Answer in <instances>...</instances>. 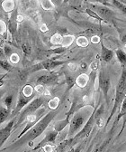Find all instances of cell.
Listing matches in <instances>:
<instances>
[{"label":"cell","mask_w":126,"mask_h":152,"mask_svg":"<svg viewBox=\"0 0 126 152\" xmlns=\"http://www.w3.org/2000/svg\"><path fill=\"white\" fill-rule=\"evenodd\" d=\"M60 111V109L54 110H50V112H48L46 115H44L35 126H33L28 132H26L25 134L20 138L19 140H14L10 146L7 147V148H17L23 146L26 143H29L31 146V142H32L34 140L37 139L42 133L47 129V127L50 125V123L52 121V120L55 118L58 113Z\"/></svg>","instance_id":"6da1fadb"},{"label":"cell","mask_w":126,"mask_h":152,"mask_svg":"<svg viewBox=\"0 0 126 152\" xmlns=\"http://www.w3.org/2000/svg\"><path fill=\"white\" fill-rule=\"evenodd\" d=\"M126 68H122V74L120 76V79L118 82V84L116 85V90H115V99H114V107L113 110L110 113V116L108 117L105 126L108 125V123L110 122V120L113 118V116L114 115V113L116 112L117 109L122 105L124 97L126 96Z\"/></svg>","instance_id":"7a4b0ae2"},{"label":"cell","mask_w":126,"mask_h":152,"mask_svg":"<svg viewBox=\"0 0 126 152\" xmlns=\"http://www.w3.org/2000/svg\"><path fill=\"white\" fill-rule=\"evenodd\" d=\"M46 97L43 96V95H41V96H38V97H35L19 114V120L17 121V123L15 124L14 128H17L18 126H20L21 123L26 120V118L31 115V114L34 113L37 111L41 107L42 105L46 102Z\"/></svg>","instance_id":"3957f363"},{"label":"cell","mask_w":126,"mask_h":152,"mask_svg":"<svg viewBox=\"0 0 126 152\" xmlns=\"http://www.w3.org/2000/svg\"><path fill=\"white\" fill-rule=\"evenodd\" d=\"M86 113L85 112H76L74 116L72 117L70 123H69V129H68V139L73 138L75 135L81 130V129L86 124Z\"/></svg>","instance_id":"277c9868"},{"label":"cell","mask_w":126,"mask_h":152,"mask_svg":"<svg viewBox=\"0 0 126 152\" xmlns=\"http://www.w3.org/2000/svg\"><path fill=\"white\" fill-rule=\"evenodd\" d=\"M96 109H94L93 111L91 112V114H90V116L89 118L87 119L86 124L84 125V127L81 129V130L78 133L77 135H75L73 138H71L69 139L70 140V145H73L75 143H77L78 141H79L80 140L87 137L89 134H90V132H91L95 123H96V119H95V113H96Z\"/></svg>","instance_id":"5b68a950"},{"label":"cell","mask_w":126,"mask_h":152,"mask_svg":"<svg viewBox=\"0 0 126 152\" xmlns=\"http://www.w3.org/2000/svg\"><path fill=\"white\" fill-rule=\"evenodd\" d=\"M98 87L102 91L106 104L109 105V99H108V91L111 88V78L104 69H102L98 73Z\"/></svg>","instance_id":"8992f818"},{"label":"cell","mask_w":126,"mask_h":152,"mask_svg":"<svg viewBox=\"0 0 126 152\" xmlns=\"http://www.w3.org/2000/svg\"><path fill=\"white\" fill-rule=\"evenodd\" d=\"M45 110H46L45 108H41V109H39L37 111H36V112L31 114V115H29V116L26 118V120H25L26 127L24 129V130L21 131L20 134L17 136L16 140H19L20 138H22L26 132H28L33 126H35L36 124H37V122L44 116L43 114H44V112H45Z\"/></svg>","instance_id":"52a82bcc"},{"label":"cell","mask_w":126,"mask_h":152,"mask_svg":"<svg viewBox=\"0 0 126 152\" xmlns=\"http://www.w3.org/2000/svg\"><path fill=\"white\" fill-rule=\"evenodd\" d=\"M68 62L67 61H59V60H56V59H47V60H44L37 64H34L33 67L31 69L30 72H35L37 71H42V70H47V71H52L55 68L64 64H67Z\"/></svg>","instance_id":"ba28073f"},{"label":"cell","mask_w":126,"mask_h":152,"mask_svg":"<svg viewBox=\"0 0 126 152\" xmlns=\"http://www.w3.org/2000/svg\"><path fill=\"white\" fill-rule=\"evenodd\" d=\"M35 95L36 94H33L32 96H31V97H26V96H24V95L23 94L22 91H20L19 94H18V99H17L16 106H15V108L13 110V111L11 113V118L14 119L17 115H19L20 112L34 99Z\"/></svg>","instance_id":"9c48e42d"},{"label":"cell","mask_w":126,"mask_h":152,"mask_svg":"<svg viewBox=\"0 0 126 152\" xmlns=\"http://www.w3.org/2000/svg\"><path fill=\"white\" fill-rule=\"evenodd\" d=\"M91 9L94 10L104 21H110L114 17L115 13L108 7L103 5H92Z\"/></svg>","instance_id":"30bf717a"},{"label":"cell","mask_w":126,"mask_h":152,"mask_svg":"<svg viewBox=\"0 0 126 152\" xmlns=\"http://www.w3.org/2000/svg\"><path fill=\"white\" fill-rule=\"evenodd\" d=\"M59 134V132L56 131L55 129H52L50 131H49L47 133V135L45 136V138L36 146L35 148H32V151H35V150H40L41 148H44L46 145H48V143L50 144H55V141H56V138Z\"/></svg>","instance_id":"8fae6325"},{"label":"cell","mask_w":126,"mask_h":152,"mask_svg":"<svg viewBox=\"0 0 126 152\" xmlns=\"http://www.w3.org/2000/svg\"><path fill=\"white\" fill-rule=\"evenodd\" d=\"M59 81V74L56 72H50L47 74H42L37 78L36 83L37 84H42V85H49V84H54Z\"/></svg>","instance_id":"7c38bea8"},{"label":"cell","mask_w":126,"mask_h":152,"mask_svg":"<svg viewBox=\"0 0 126 152\" xmlns=\"http://www.w3.org/2000/svg\"><path fill=\"white\" fill-rule=\"evenodd\" d=\"M14 119L15 118L12 119L6 124V126L2 128L1 130H0V145H1V148H2V146L5 144V142L7 140V139L9 138L11 132L13 130V128L14 127Z\"/></svg>","instance_id":"4fadbf2b"},{"label":"cell","mask_w":126,"mask_h":152,"mask_svg":"<svg viewBox=\"0 0 126 152\" xmlns=\"http://www.w3.org/2000/svg\"><path fill=\"white\" fill-rule=\"evenodd\" d=\"M100 45H101V54H100L101 60L107 64L110 63L114 57V52L111 50L110 48L106 47L103 42L100 43Z\"/></svg>","instance_id":"5bb4252c"},{"label":"cell","mask_w":126,"mask_h":152,"mask_svg":"<svg viewBox=\"0 0 126 152\" xmlns=\"http://www.w3.org/2000/svg\"><path fill=\"white\" fill-rule=\"evenodd\" d=\"M88 83H89V76L86 72H83V73L79 74L76 78V85L78 86L79 88L86 87Z\"/></svg>","instance_id":"9a60e30c"},{"label":"cell","mask_w":126,"mask_h":152,"mask_svg":"<svg viewBox=\"0 0 126 152\" xmlns=\"http://www.w3.org/2000/svg\"><path fill=\"white\" fill-rule=\"evenodd\" d=\"M1 7L3 10L6 13H10L14 10L15 7V2L13 0H5V1L1 2Z\"/></svg>","instance_id":"2e32d148"},{"label":"cell","mask_w":126,"mask_h":152,"mask_svg":"<svg viewBox=\"0 0 126 152\" xmlns=\"http://www.w3.org/2000/svg\"><path fill=\"white\" fill-rule=\"evenodd\" d=\"M11 113L12 112L9 109L1 105V108H0V123H4L8 117H11Z\"/></svg>","instance_id":"e0dca14e"},{"label":"cell","mask_w":126,"mask_h":152,"mask_svg":"<svg viewBox=\"0 0 126 152\" xmlns=\"http://www.w3.org/2000/svg\"><path fill=\"white\" fill-rule=\"evenodd\" d=\"M115 54L122 68H126V52L122 49H117L115 51Z\"/></svg>","instance_id":"ac0fdd59"},{"label":"cell","mask_w":126,"mask_h":152,"mask_svg":"<svg viewBox=\"0 0 126 152\" xmlns=\"http://www.w3.org/2000/svg\"><path fill=\"white\" fill-rule=\"evenodd\" d=\"M63 36L60 33H55L50 38V44L52 45H61Z\"/></svg>","instance_id":"d6986e66"},{"label":"cell","mask_w":126,"mask_h":152,"mask_svg":"<svg viewBox=\"0 0 126 152\" xmlns=\"http://www.w3.org/2000/svg\"><path fill=\"white\" fill-rule=\"evenodd\" d=\"M73 42H74V36L73 35H70V34L64 35L63 41H62V44L60 46L65 47V48H68L72 44H73Z\"/></svg>","instance_id":"ffe728a7"},{"label":"cell","mask_w":126,"mask_h":152,"mask_svg":"<svg viewBox=\"0 0 126 152\" xmlns=\"http://www.w3.org/2000/svg\"><path fill=\"white\" fill-rule=\"evenodd\" d=\"M111 5H113L114 7H116L118 10H120L124 15H126V5L122 4L121 1H117V0H112V1H110Z\"/></svg>","instance_id":"44dd1931"},{"label":"cell","mask_w":126,"mask_h":152,"mask_svg":"<svg viewBox=\"0 0 126 152\" xmlns=\"http://www.w3.org/2000/svg\"><path fill=\"white\" fill-rule=\"evenodd\" d=\"M0 27H1V31H0V34H1V38L3 39H6L7 38V34H8V26L6 24V22L4 20L0 21Z\"/></svg>","instance_id":"7402d4cb"},{"label":"cell","mask_w":126,"mask_h":152,"mask_svg":"<svg viewBox=\"0 0 126 152\" xmlns=\"http://www.w3.org/2000/svg\"><path fill=\"white\" fill-rule=\"evenodd\" d=\"M40 5L46 11L53 10L54 7H55V5H54V3L50 1V0H42V1H40Z\"/></svg>","instance_id":"603a6c76"},{"label":"cell","mask_w":126,"mask_h":152,"mask_svg":"<svg viewBox=\"0 0 126 152\" xmlns=\"http://www.w3.org/2000/svg\"><path fill=\"white\" fill-rule=\"evenodd\" d=\"M60 102V98L59 97H54L53 99H51L50 101L48 102V108L50 109L51 110L59 109Z\"/></svg>","instance_id":"cb8c5ba5"},{"label":"cell","mask_w":126,"mask_h":152,"mask_svg":"<svg viewBox=\"0 0 126 152\" xmlns=\"http://www.w3.org/2000/svg\"><path fill=\"white\" fill-rule=\"evenodd\" d=\"M22 92H23V94L24 95V96H26V97H31V96H32L33 94H35L34 88L32 85H30V84H26L23 88Z\"/></svg>","instance_id":"d4e9b609"},{"label":"cell","mask_w":126,"mask_h":152,"mask_svg":"<svg viewBox=\"0 0 126 152\" xmlns=\"http://www.w3.org/2000/svg\"><path fill=\"white\" fill-rule=\"evenodd\" d=\"M76 44L79 47H86V46H88L89 41L86 36L81 35V36H78L76 39Z\"/></svg>","instance_id":"484cf974"},{"label":"cell","mask_w":126,"mask_h":152,"mask_svg":"<svg viewBox=\"0 0 126 152\" xmlns=\"http://www.w3.org/2000/svg\"><path fill=\"white\" fill-rule=\"evenodd\" d=\"M66 83H67V91H68L72 87H74V85L76 84V78H74L72 75L69 74H66Z\"/></svg>","instance_id":"4316f807"},{"label":"cell","mask_w":126,"mask_h":152,"mask_svg":"<svg viewBox=\"0 0 126 152\" xmlns=\"http://www.w3.org/2000/svg\"><path fill=\"white\" fill-rule=\"evenodd\" d=\"M85 13L86 14V15H88L89 16H91L92 18H94V19H96V21H98L99 23L100 22H104V20L103 19L94 11V10H92L91 8H86V10H85Z\"/></svg>","instance_id":"83f0119b"},{"label":"cell","mask_w":126,"mask_h":152,"mask_svg":"<svg viewBox=\"0 0 126 152\" xmlns=\"http://www.w3.org/2000/svg\"><path fill=\"white\" fill-rule=\"evenodd\" d=\"M126 114V96L124 97V99H123V102H122V105H121V109H120V112H119V114H118V117L116 118V122H118L119 121V120L122 117V116H124Z\"/></svg>","instance_id":"f1b7e54d"},{"label":"cell","mask_w":126,"mask_h":152,"mask_svg":"<svg viewBox=\"0 0 126 152\" xmlns=\"http://www.w3.org/2000/svg\"><path fill=\"white\" fill-rule=\"evenodd\" d=\"M0 65H1V68L4 69L6 72H9V71H11L12 68H13V64H12L10 62H8L6 59V60H1V61H0Z\"/></svg>","instance_id":"f546056e"},{"label":"cell","mask_w":126,"mask_h":152,"mask_svg":"<svg viewBox=\"0 0 126 152\" xmlns=\"http://www.w3.org/2000/svg\"><path fill=\"white\" fill-rule=\"evenodd\" d=\"M13 102H14V95L9 94V95H7V96L4 99V102H4V106L10 110Z\"/></svg>","instance_id":"4dcf8cb0"},{"label":"cell","mask_w":126,"mask_h":152,"mask_svg":"<svg viewBox=\"0 0 126 152\" xmlns=\"http://www.w3.org/2000/svg\"><path fill=\"white\" fill-rule=\"evenodd\" d=\"M22 49H23L24 53L25 55H29L32 53V47L28 43H23L22 44Z\"/></svg>","instance_id":"1f68e13d"},{"label":"cell","mask_w":126,"mask_h":152,"mask_svg":"<svg viewBox=\"0 0 126 152\" xmlns=\"http://www.w3.org/2000/svg\"><path fill=\"white\" fill-rule=\"evenodd\" d=\"M31 17H32V19L35 23H39L41 21V15H40L39 11H33V12H32Z\"/></svg>","instance_id":"d6a6232c"},{"label":"cell","mask_w":126,"mask_h":152,"mask_svg":"<svg viewBox=\"0 0 126 152\" xmlns=\"http://www.w3.org/2000/svg\"><path fill=\"white\" fill-rule=\"evenodd\" d=\"M68 48H65V47H62V46H60V47H57V48H54L52 50H49V53H56V54H60V53H64L65 51H67Z\"/></svg>","instance_id":"836d02e7"},{"label":"cell","mask_w":126,"mask_h":152,"mask_svg":"<svg viewBox=\"0 0 126 152\" xmlns=\"http://www.w3.org/2000/svg\"><path fill=\"white\" fill-rule=\"evenodd\" d=\"M20 61V58H19V55L15 53H13V54L11 55V57L9 58V62L12 64H16L17 63H19Z\"/></svg>","instance_id":"e575fe53"},{"label":"cell","mask_w":126,"mask_h":152,"mask_svg":"<svg viewBox=\"0 0 126 152\" xmlns=\"http://www.w3.org/2000/svg\"><path fill=\"white\" fill-rule=\"evenodd\" d=\"M104 114V105H101L99 108H97L96 110V113H95V119L97 120L98 118H101Z\"/></svg>","instance_id":"d590c367"},{"label":"cell","mask_w":126,"mask_h":152,"mask_svg":"<svg viewBox=\"0 0 126 152\" xmlns=\"http://www.w3.org/2000/svg\"><path fill=\"white\" fill-rule=\"evenodd\" d=\"M34 91H35V92L43 95L45 93V87L42 84H36V86L34 87Z\"/></svg>","instance_id":"8d00e7d4"},{"label":"cell","mask_w":126,"mask_h":152,"mask_svg":"<svg viewBox=\"0 0 126 152\" xmlns=\"http://www.w3.org/2000/svg\"><path fill=\"white\" fill-rule=\"evenodd\" d=\"M3 50H4V53H5V55H6V58H10L11 55L13 54L11 47H10L9 45H6L4 46V49H3Z\"/></svg>","instance_id":"74e56055"},{"label":"cell","mask_w":126,"mask_h":152,"mask_svg":"<svg viewBox=\"0 0 126 152\" xmlns=\"http://www.w3.org/2000/svg\"><path fill=\"white\" fill-rule=\"evenodd\" d=\"M19 77L21 81H26L27 77H28V72L26 70H23L19 72Z\"/></svg>","instance_id":"f35d334b"},{"label":"cell","mask_w":126,"mask_h":152,"mask_svg":"<svg viewBox=\"0 0 126 152\" xmlns=\"http://www.w3.org/2000/svg\"><path fill=\"white\" fill-rule=\"evenodd\" d=\"M67 64H68V68L71 72H75V71L77 70L78 66L77 64H75V63H71V62H68Z\"/></svg>","instance_id":"ab89813d"},{"label":"cell","mask_w":126,"mask_h":152,"mask_svg":"<svg viewBox=\"0 0 126 152\" xmlns=\"http://www.w3.org/2000/svg\"><path fill=\"white\" fill-rule=\"evenodd\" d=\"M98 62L97 61H95L93 63H91V64H90V68H91L92 72H96L98 68Z\"/></svg>","instance_id":"60d3db41"},{"label":"cell","mask_w":126,"mask_h":152,"mask_svg":"<svg viewBox=\"0 0 126 152\" xmlns=\"http://www.w3.org/2000/svg\"><path fill=\"white\" fill-rule=\"evenodd\" d=\"M78 66H79V68H80L81 71H86L87 68H88V64L86 62H81Z\"/></svg>","instance_id":"b9f144b4"},{"label":"cell","mask_w":126,"mask_h":152,"mask_svg":"<svg viewBox=\"0 0 126 152\" xmlns=\"http://www.w3.org/2000/svg\"><path fill=\"white\" fill-rule=\"evenodd\" d=\"M91 43L92 44H98V43H100V37L99 36H96V35H95V36H92L91 37Z\"/></svg>","instance_id":"7bdbcfd3"},{"label":"cell","mask_w":126,"mask_h":152,"mask_svg":"<svg viewBox=\"0 0 126 152\" xmlns=\"http://www.w3.org/2000/svg\"><path fill=\"white\" fill-rule=\"evenodd\" d=\"M96 125H97L98 128H101L104 126V121H103V117L98 118L97 120H96Z\"/></svg>","instance_id":"ee69618b"},{"label":"cell","mask_w":126,"mask_h":152,"mask_svg":"<svg viewBox=\"0 0 126 152\" xmlns=\"http://www.w3.org/2000/svg\"><path fill=\"white\" fill-rule=\"evenodd\" d=\"M81 150H82V147L79 145L77 148H72L70 152H81Z\"/></svg>","instance_id":"f6af8a7d"},{"label":"cell","mask_w":126,"mask_h":152,"mask_svg":"<svg viewBox=\"0 0 126 152\" xmlns=\"http://www.w3.org/2000/svg\"><path fill=\"white\" fill-rule=\"evenodd\" d=\"M40 29H41L42 32H48V31H49V29H48V27H47V26H46L45 24H42V25L40 26Z\"/></svg>","instance_id":"bcb514c9"},{"label":"cell","mask_w":126,"mask_h":152,"mask_svg":"<svg viewBox=\"0 0 126 152\" xmlns=\"http://www.w3.org/2000/svg\"><path fill=\"white\" fill-rule=\"evenodd\" d=\"M121 42H122L124 45H126V33L121 36Z\"/></svg>","instance_id":"7dc6e473"},{"label":"cell","mask_w":126,"mask_h":152,"mask_svg":"<svg viewBox=\"0 0 126 152\" xmlns=\"http://www.w3.org/2000/svg\"><path fill=\"white\" fill-rule=\"evenodd\" d=\"M120 1L122 3V4H124V5H126V0H120Z\"/></svg>","instance_id":"c3c4849f"},{"label":"cell","mask_w":126,"mask_h":152,"mask_svg":"<svg viewBox=\"0 0 126 152\" xmlns=\"http://www.w3.org/2000/svg\"><path fill=\"white\" fill-rule=\"evenodd\" d=\"M124 50L126 51V45H124Z\"/></svg>","instance_id":"681fc988"}]
</instances>
